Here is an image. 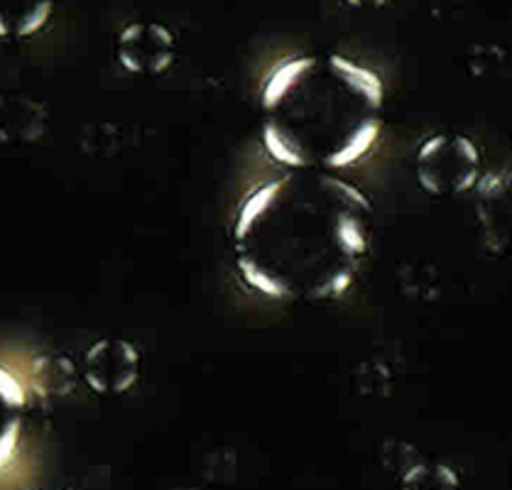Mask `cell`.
I'll use <instances>...</instances> for the list:
<instances>
[{"label": "cell", "instance_id": "cell-1", "mask_svg": "<svg viewBox=\"0 0 512 490\" xmlns=\"http://www.w3.org/2000/svg\"><path fill=\"white\" fill-rule=\"evenodd\" d=\"M373 233V201L361 187L336 172L285 170L243 196L231 223L233 265L272 302H336L361 280Z\"/></svg>", "mask_w": 512, "mask_h": 490}, {"label": "cell", "instance_id": "cell-2", "mask_svg": "<svg viewBox=\"0 0 512 490\" xmlns=\"http://www.w3.org/2000/svg\"><path fill=\"white\" fill-rule=\"evenodd\" d=\"M383 125V79L343 54L282 59L260 89V143L285 170L358 165Z\"/></svg>", "mask_w": 512, "mask_h": 490}, {"label": "cell", "instance_id": "cell-3", "mask_svg": "<svg viewBox=\"0 0 512 490\" xmlns=\"http://www.w3.org/2000/svg\"><path fill=\"white\" fill-rule=\"evenodd\" d=\"M415 177L422 192L437 199L473 192L483 177L481 147L454 130L427 135L415 152Z\"/></svg>", "mask_w": 512, "mask_h": 490}, {"label": "cell", "instance_id": "cell-4", "mask_svg": "<svg viewBox=\"0 0 512 490\" xmlns=\"http://www.w3.org/2000/svg\"><path fill=\"white\" fill-rule=\"evenodd\" d=\"M140 375H143V353L135 343L118 336L94 341L81 358V378L96 395H125L138 385Z\"/></svg>", "mask_w": 512, "mask_h": 490}, {"label": "cell", "instance_id": "cell-5", "mask_svg": "<svg viewBox=\"0 0 512 490\" xmlns=\"http://www.w3.org/2000/svg\"><path fill=\"white\" fill-rule=\"evenodd\" d=\"M177 37L157 20H130L116 35V62L133 76H160L174 64Z\"/></svg>", "mask_w": 512, "mask_h": 490}, {"label": "cell", "instance_id": "cell-6", "mask_svg": "<svg viewBox=\"0 0 512 490\" xmlns=\"http://www.w3.org/2000/svg\"><path fill=\"white\" fill-rule=\"evenodd\" d=\"M473 206L488 253L495 258H512V160L483 174Z\"/></svg>", "mask_w": 512, "mask_h": 490}, {"label": "cell", "instance_id": "cell-7", "mask_svg": "<svg viewBox=\"0 0 512 490\" xmlns=\"http://www.w3.org/2000/svg\"><path fill=\"white\" fill-rule=\"evenodd\" d=\"M47 106L30 94H0V143L30 145L45 138Z\"/></svg>", "mask_w": 512, "mask_h": 490}, {"label": "cell", "instance_id": "cell-8", "mask_svg": "<svg viewBox=\"0 0 512 490\" xmlns=\"http://www.w3.org/2000/svg\"><path fill=\"white\" fill-rule=\"evenodd\" d=\"M30 388L10 368L0 366V471L15 459L23 439Z\"/></svg>", "mask_w": 512, "mask_h": 490}, {"label": "cell", "instance_id": "cell-9", "mask_svg": "<svg viewBox=\"0 0 512 490\" xmlns=\"http://www.w3.org/2000/svg\"><path fill=\"white\" fill-rule=\"evenodd\" d=\"M57 0H0V40H30L49 25Z\"/></svg>", "mask_w": 512, "mask_h": 490}, {"label": "cell", "instance_id": "cell-10", "mask_svg": "<svg viewBox=\"0 0 512 490\" xmlns=\"http://www.w3.org/2000/svg\"><path fill=\"white\" fill-rule=\"evenodd\" d=\"M400 483L407 488H459L461 476L456 468L419 456L415 464L402 473Z\"/></svg>", "mask_w": 512, "mask_h": 490}, {"label": "cell", "instance_id": "cell-11", "mask_svg": "<svg viewBox=\"0 0 512 490\" xmlns=\"http://www.w3.org/2000/svg\"><path fill=\"white\" fill-rule=\"evenodd\" d=\"M346 5H351V8H383V5H388V0H346Z\"/></svg>", "mask_w": 512, "mask_h": 490}]
</instances>
